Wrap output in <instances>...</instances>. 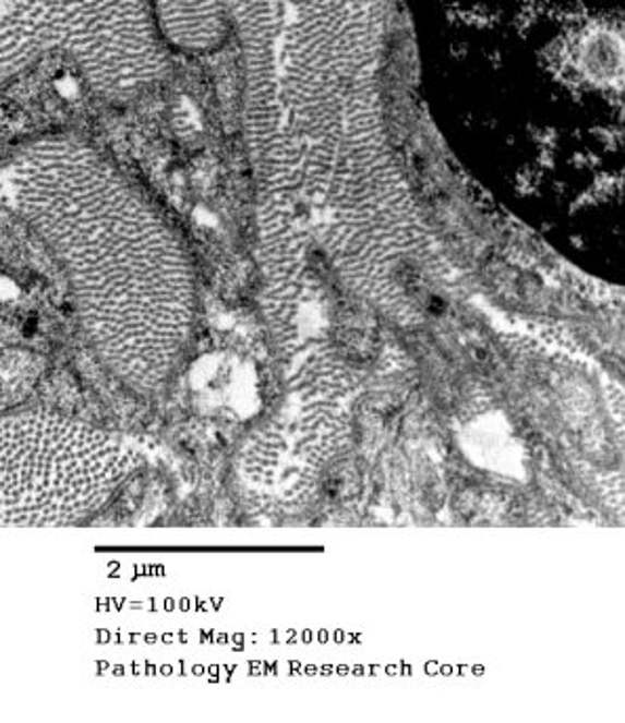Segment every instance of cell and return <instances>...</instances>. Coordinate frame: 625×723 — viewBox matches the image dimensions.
<instances>
[{
    "mask_svg": "<svg viewBox=\"0 0 625 723\" xmlns=\"http://www.w3.org/2000/svg\"><path fill=\"white\" fill-rule=\"evenodd\" d=\"M432 68L520 106H620L624 0H411Z\"/></svg>",
    "mask_w": 625,
    "mask_h": 723,
    "instance_id": "6da1fadb",
    "label": "cell"
}]
</instances>
